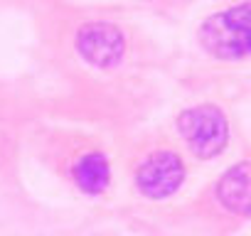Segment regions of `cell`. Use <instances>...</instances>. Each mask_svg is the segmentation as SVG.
I'll return each mask as SVG.
<instances>
[{
    "label": "cell",
    "instance_id": "3",
    "mask_svg": "<svg viewBox=\"0 0 251 236\" xmlns=\"http://www.w3.org/2000/svg\"><path fill=\"white\" fill-rule=\"evenodd\" d=\"M187 167L175 150H155L136 167V187L146 199L163 202L180 192L185 185Z\"/></svg>",
    "mask_w": 251,
    "mask_h": 236
},
{
    "label": "cell",
    "instance_id": "6",
    "mask_svg": "<svg viewBox=\"0 0 251 236\" xmlns=\"http://www.w3.org/2000/svg\"><path fill=\"white\" fill-rule=\"evenodd\" d=\"M72 180L79 187V192H84L89 197L103 194L111 185V163H108V158L99 150L81 153L72 165Z\"/></svg>",
    "mask_w": 251,
    "mask_h": 236
},
{
    "label": "cell",
    "instance_id": "5",
    "mask_svg": "<svg viewBox=\"0 0 251 236\" xmlns=\"http://www.w3.org/2000/svg\"><path fill=\"white\" fill-rule=\"evenodd\" d=\"M214 197L226 214L241 219L251 216V160L226 167L214 185Z\"/></svg>",
    "mask_w": 251,
    "mask_h": 236
},
{
    "label": "cell",
    "instance_id": "1",
    "mask_svg": "<svg viewBox=\"0 0 251 236\" xmlns=\"http://www.w3.org/2000/svg\"><path fill=\"white\" fill-rule=\"evenodd\" d=\"M202 49L219 62L251 57V0H241L209 15L197 32Z\"/></svg>",
    "mask_w": 251,
    "mask_h": 236
},
{
    "label": "cell",
    "instance_id": "4",
    "mask_svg": "<svg viewBox=\"0 0 251 236\" xmlns=\"http://www.w3.org/2000/svg\"><path fill=\"white\" fill-rule=\"evenodd\" d=\"M76 52L94 69H113L126 54V35L106 20H89L76 30Z\"/></svg>",
    "mask_w": 251,
    "mask_h": 236
},
{
    "label": "cell",
    "instance_id": "2",
    "mask_svg": "<svg viewBox=\"0 0 251 236\" xmlns=\"http://www.w3.org/2000/svg\"><path fill=\"white\" fill-rule=\"evenodd\" d=\"M175 126L187 153L197 160H212L229 145V121L214 103H197L180 111Z\"/></svg>",
    "mask_w": 251,
    "mask_h": 236
}]
</instances>
